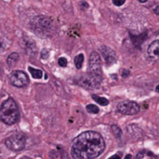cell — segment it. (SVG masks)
I'll list each match as a JSON object with an SVG mask.
<instances>
[{
    "label": "cell",
    "mask_w": 159,
    "mask_h": 159,
    "mask_svg": "<svg viewBox=\"0 0 159 159\" xmlns=\"http://www.w3.org/2000/svg\"><path fill=\"white\" fill-rule=\"evenodd\" d=\"M20 119V110L18 105L12 98H8L0 107V120L12 126Z\"/></svg>",
    "instance_id": "2"
},
{
    "label": "cell",
    "mask_w": 159,
    "mask_h": 159,
    "mask_svg": "<svg viewBox=\"0 0 159 159\" xmlns=\"http://www.w3.org/2000/svg\"><path fill=\"white\" fill-rule=\"evenodd\" d=\"M148 56L153 61H159V40L152 42L148 47Z\"/></svg>",
    "instance_id": "10"
},
{
    "label": "cell",
    "mask_w": 159,
    "mask_h": 159,
    "mask_svg": "<svg viewBox=\"0 0 159 159\" xmlns=\"http://www.w3.org/2000/svg\"><path fill=\"white\" fill-rule=\"evenodd\" d=\"M31 26L37 33H45L52 27V21L46 16H37L31 21Z\"/></svg>",
    "instance_id": "5"
},
{
    "label": "cell",
    "mask_w": 159,
    "mask_h": 159,
    "mask_svg": "<svg viewBox=\"0 0 159 159\" xmlns=\"http://www.w3.org/2000/svg\"><path fill=\"white\" fill-rule=\"evenodd\" d=\"M117 110L124 115H134L139 112V106L134 101L126 100L117 106Z\"/></svg>",
    "instance_id": "7"
},
{
    "label": "cell",
    "mask_w": 159,
    "mask_h": 159,
    "mask_svg": "<svg viewBox=\"0 0 159 159\" xmlns=\"http://www.w3.org/2000/svg\"><path fill=\"white\" fill-rule=\"evenodd\" d=\"M112 133L115 136V138H117V139L122 138V135H123L122 130H121V128H120L118 126H116V124H112Z\"/></svg>",
    "instance_id": "16"
},
{
    "label": "cell",
    "mask_w": 159,
    "mask_h": 159,
    "mask_svg": "<svg viewBox=\"0 0 159 159\" xmlns=\"http://www.w3.org/2000/svg\"><path fill=\"white\" fill-rule=\"evenodd\" d=\"M28 69H29V72H30V74L33 78H35V79H41L42 78V76H43L42 70L34 69V67H32V66L28 67Z\"/></svg>",
    "instance_id": "13"
},
{
    "label": "cell",
    "mask_w": 159,
    "mask_h": 159,
    "mask_svg": "<svg viewBox=\"0 0 159 159\" xmlns=\"http://www.w3.org/2000/svg\"><path fill=\"white\" fill-rule=\"evenodd\" d=\"M93 99L95 101L96 103H98L100 106H108L109 105V100L106 98H102V96H99L98 95H92Z\"/></svg>",
    "instance_id": "14"
},
{
    "label": "cell",
    "mask_w": 159,
    "mask_h": 159,
    "mask_svg": "<svg viewBox=\"0 0 159 159\" xmlns=\"http://www.w3.org/2000/svg\"><path fill=\"white\" fill-rule=\"evenodd\" d=\"M155 91H156V92H158L159 93V84L156 86V88H155Z\"/></svg>",
    "instance_id": "26"
},
{
    "label": "cell",
    "mask_w": 159,
    "mask_h": 159,
    "mask_svg": "<svg viewBox=\"0 0 159 159\" xmlns=\"http://www.w3.org/2000/svg\"><path fill=\"white\" fill-rule=\"evenodd\" d=\"M109 159H121L119 157V155H113V156H110Z\"/></svg>",
    "instance_id": "23"
},
{
    "label": "cell",
    "mask_w": 159,
    "mask_h": 159,
    "mask_svg": "<svg viewBox=\"0 0 159 159\" xmlns=\"http://www.w3.org/2000/svg\"><path fill=\"white\" fill-rule=\"evenodd\" d=\"M58 64H59L60 66L65 67L67 65V60L65 58V57H60V58L58 59Z\"/></svg>",
    "instance_id": "18"
},
{
    "label": "cell",
    "mask_w": 159,
    "mask_h": 159,
    "mask_svg": "<svg viewBox=\"0 0 159 159\" xmlns=\"http://www.w3.org/2000/svg\"><path fill=\"white\" fill-rule=\"evenodd\" d=\"M100 52H101V54H102V56L104 57L106 64L107 65L110 66L116 62V59H117L116 54H115V52L112 49H110V47H107V46L100 47Z\"/></svg>",
    "instance_id": "9"
},
{
    "label": "cell",
    "mask_w": 159,
    "mask_h": 159,
    "mask_svg": "<svg viewBox=\"0 0 159 159\" xmlns=\"http://www.w3.org/2000/svg\"><path fill=\"white\" fill-rule=\"evenodd\" d=\"M124 2H126V0H112V3L117 7L122 6V5L124 4Z\"/></svg>",
    "instance_id": "19"
},
{
    "label": "cell",
    "mask_w": 159,
    "mask_h": 159,
    "mask_svg": "<svg viewBox=\"0 0 159 159\" xmlns=\"http://www.w3.org/2000/svg\"><path fill=\"white\" fill-rule=\"evenodd\" d=\"M105 150V141L95 131H85L77 136L71 144L70 153L73 159H94Z\"/></svg>",
    "instance_id": "1"
},
{
    "label": "cell",
    "mask_w": 159,
    "mask_h": 159,
    "mask_svg": "<svg viewBox=\"0 0 159 159\" xmlns=\"http://www.w3.org/2000/svg\"><path fill=\"white\" fill-rule=\"evenodd\" d=\"M25 49L26 52L30 54H36V44L34 43V41L32 40H29V38H26L25 41Z\"/></svg>",
    "instance_id": "11"
},
{
    "label": "cell",
    "mask_w": 159,
    "mask_h": 159,
    "mask_svg": "<svg viewBox=\"0 0 159 159\" xmlns=\"http://www.w3.org/2000/svg\"><path fill=\"white\" fill-rule=\"evenodd\" d=\"M21 159H31L30 157H27V156H23V157H22Z\"/></svg>",
    "instance_id": "27"
},
{
    "label": "cell",
    "mask_w": 159,
    "mask_h": 159,
    "mask_svg": "<svg viewBox=\"0 0 159 159\" xmlns=\"http://www.w3.org/2000/svg\"><path fill=\"white\" fill-rule=\"evenodd\" d=\"M26 138L22 134H13L6 139L5 145L13 152H20L25 147Z\"/></svg>",
    "instance_id": "4"
},
{
    "label": "cell",
    "mask_w": 159,
    "mask_h": 159,
    "mask_svg": "<svg viewBox=\"0 0 159 159\" xmlns=\"http://www.w3.org/2000/svg\"><path fill=\"white\" fill-rule=\"evenodd\" d=\"M89 74L98 80L99 83L102 80V66L101 59L98 52H92L89 57Z\"/></svg>",
    "instance_id": "3"
},
{
    "label": "cell",
    "mask_w": 159,
    "mask_h": 159,
    "mask_svg": "<svg viewBox=\"0 0 159 159\" xmlns=\"http://www.w3.org/2000/svg\"><path fill=\"white\" fill-rule=\"evenodd\" d=\"M83 61H84V56L83 54H80L77 56H75L74 58V64L76 66V67L78 69H81V66H83Z\"/></svg>",
    "instance_id": "15"
},
{
    "label": "cell",
    "mask_w": 159,
    "mask_h": 159,
    "mask_svg": "<svg viewBox=\"0 0 159 159\" xmlns=\"http://www.w3.org/2000/svg\"><path fill=\"white\" fill-rule=\"evenodd\" d=\"M128 75H129V71H127V70H124L123 71V77L126 78V77H127Z\"/></svg>",
    "instance_id": "21"
},
{
    "label": "cell",
    "mask_w": 159,
    "mask_h": 159,
    "mask_svg": "<svg viewBox=\"0 0 159 159\" xmlns=\"http://www.w3.org/2000/svg\"><path fill=\"white\" fill-rule=\"evenodd\" d=\"M77 81H78V84H80L81 86H83V87L86 89H95L99 85V81L98 80H95L90 74L85 76L83 75L77 80Z\"/></svg>",
    "instance_id": "8"
},
{
    "label": "cell",
    "mask_w": 159,
    "mask_h": 159,
    "mask_svg": "<svg viewBox=\"0 0 159 159\" xmlns=\"http://www.w3.org/2000/svg\"><path fill=\"white\" fill-rule=\"evenodd\" d=\"M139 1L141 2V3H145V2H147V1H148V0H139Z\"/></svg>",
    "instance_id": "25"
},
{
    "label": "cell",
    "mask_w": 159,
    "mask_h": 159,
    "mask_svg": "<svg viewBox=\"0 0 159 159\" xmlns=\"http://www.w3.org/2000/svg\"><path fill=\"white\" fill-rule=\"evenodd\" d=\"M48 56H49V52H48V50L44 49L41 52V57L43 59H46V58H48Z\"/></svg>",
    "instance_id": "20"
},
{
    "label": "cell",
    "mask_w": 159,
    "mask_h": 159,
    "mask_svg": "<svg viewBox=\"0 0 159 159\" xmlns=\"http://www.w3.org/2000/svg\"><path fill=\"white\" fill-rule=\"evenodd\" d=\"M2 46H3V45H2V42L0 41V49H1V48H2Z\"/></svg>",
    "instance_id": "28"
},
{
    "label": "cell",
    "mask_w": 159,
    "mask_h": 159,
    "mask_svg": "<svg viewBox=\"0 0 159 159\" xmlns=\"http://www.w3.org/2000/svg\"><path fill=\"white\" fill-rule=\"evenodd\" d=\"M9 81L11 83L18 88H23L29 83V79L26 75L25 72H23L22 70H14L9 74Z\"/></svg>",
    "instance_id": "6"
},
{
    "label": "cell",
    "mask_w": 159,
    "mask_h": 159,
    "mask_svg": "<svg viewBox=\"0 0 159 159\" xmlns=\"http://www.w3.org/2000/svg\"><path fill=\"white\" fill-rule=\"evenodd\" d=\"M153 12H155V14H157V15H159V6H157L156 8H153Z\"/></svg>",
    "instance_id": "22"
},
{
    "label": "cell",
    "mask_w": 159,
    "mask_h": 159,
    "mask_svg": "<svg viewBox=\"0 0 159 159\" xmlns=\"http://www.w3.org/2000/svg\"><path fill=\"white\" fill-rule=\"evenodd\" d=\"M86 110L90 113H93V114H96L99 112V109L98 106H95L94 104H89L86 106Z\"/></svg>",
    "instance_id": "17"
},
{
    "label": "cell",
    "mask_w": 159,
    "mask_h": 159,
    "mask_svg": "<svg viewBox=\"0 0 159 159\" xmlns=\"http://www.w3.org/2000/svg\"><path fill=\"white\" fill-rule=\"evenodd\" d=\"M131 158H132L131 155H127L126 156V158H124V159H131Z\"/></svg>",
    "instance_id": "24"
},
{
    "label": "cell",
    "mask_w": 159,
    "mask_h": 159,
    "mask_svg": "<svg viewBox=\"0 0 159 159\" xmlns=\"http://www.w3.org/2000/svg\"><path fill=\"white\" fill-rule=\"evenodd\" d=\"M19 58H20V56H19V54H17V52H12V54H11L8 55V59H7L8 66L9 67H13L14 66L16 65Z\"/></svg>",
    "instance_id": "12"
}]
</instances>
